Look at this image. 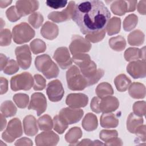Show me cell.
<instances>
[{
	"mask_svg": "<svg viewBox=\"0 0 146 146\" xmlns=\"http://www.w3.org/2000/svg\"><path fill=\"white\" fill-rule=\"evenodd\" d=\"M82 132L79 127L71 128L65 135V138L68 143L76 142L81 137Z\"/></svg>",
	"mask_w": 146,
	"mask_h": 146,
	"instance_id": "33",
	"label": "cell"
},
{
	"mask_svg": "<svg viewBox=\"0 0 146 146\" xmlns=\"http://www.w3.org/2000/svg\"><path fill=\"white\" fill-rule=\"evenodd\" d=\"M146 1H140L137 5V10L140 14L145 15L146 13Z\"/></svg>",
	"mask_w": 146,
	"mask_h": 146,
	"instance_id": "51",
	"label": "cell"
},
{
	"mask_svg": "<svg viewBox=\"0 0 146 146\" xmlns=\"http://www.w3.org/2000/svg\"><path fill=\"white\" fill-rule=\"evenodd\" d=\"M39 128L42 131H48L53 127L52 121L51 117L48 115H44L38 120Z\"/></svg>",
	"mask_w": 146,
	"mask_h": 146,
	"instance_id": "34",
	"label": "cell"
},
{
	"mask_svg": "<svg viewBox=\"0 0 146 146\" xmlns=\"http://www.w3.org/2000/svg\"><path fill=\"white\" fill-rule=\"evenodd\" d=\"M46 93L50 101L56 102L61 100L64 91L60 81L55 79L49 82L46 88Z\"/></svg>",
	"mask_w": 146,
	"mask_h": 146,
	"instance_id": "8",
	"label": "cell"
},
{
	"mask_svg": "<svg viewBox=\"0 0 146 146\" xmlns=\"http://www.w3.org/2000/svg\"><path fill=\"white\" fill-rule=\"evenodd\" d=\"M119 106L117 99L114 96H107L101 98L99 102V110L100 112L109 113L115 111Z\"/></svg>",
	"mask_w": 146,
	"mask_h": 146,
	"instance_id": "19",
	"label": "cell"
},
{
	"mask_svg": "<svg viewBox=\"0 0 146 146\" xmlns=\"http://www.w3.org/2000/svg\"><path fill=\"white\" fill-rule=\"evenodd\" d=\"M8 59L5 55L3 54H1V70H3L6 65L7 63L8 62Z\"/></svg>",
	"mask_w": 146,
	"mask_h": 146,
	"instance_id": "53",
	"label": "cell"
},
{
	"mask_svg": "<svg viewBox=\"0 0 146 146\" xmlns=\"http://www.w3.org/2000/svg\"><path fill=\"white\" fill-rule=\"evenodd\" d=\"M13 100L19 108H24L28 105L29 96L25 94H17L13 96Z\"/></svg>",
	"mask_w": 146,
	"mask_h": 146,
	"instance_id": "38",
	"label": "cell"
},
{
	"mask_svg": "<svg viewBox=\"0 0 146 146\" xmlns=\"http://www.w3.org/2000/svg\"><path fill=\"white\" fill-rule=\"evenodd\" d=\"M46 5L53 9H58L66 6L67 1L63 0H48L46 1Z\"/></svg>",
	"mask_w": 146,
	"mask_h": 146,
	"instance_id": "48",
	"label": "cell"
},
{
	"mask_svg": "<svg viewBox=\"0 0 146 146\" xmlns=\"http://www.w3.org/2000/svg\"><path fill=\"white\" fill-rule=\"evenodd\" d=\"M111 13L102 1H87L76 5L72 19L83 34L103 31L110 21Z\"/></svg>",
	"mask_w": 146,
	"mask_h": 146,
	"instance_id": "1",
	"label": "cell"
},
{
	"mask_svg": "<svg viewBox=\"0 0 146 146\" xmlns=\"http://www.w3.org/2000/svg\"><path fill=\"white\" fill-rule=\"evenodd\" d=\"M133 113L139 116L142 117L145 114V102L144 101L137 102L135 103L133 106Z\"/></svg>",
	"mask_w": 146,
	"mask_h": 146,
	"instance_id": "43",
	"label": "cell"
},
{
	"mask_svg": "<svg viewBox=\"0 0 146 146\" xmlns=\"http://www.w3.org/2000/svg\"><path fill=\"white\" fill-rule=\"evenodd\" d=\"M53 58L62 69L67 68L72 62L68 50L66 47L57 48L54 52Z\"/></svg>",
	"mask_w": 146,
	"mask_h": 146,
	"instance_id": "16",
	"label": "cell"
},
{
	"mask_svg": "<svg viewBox=\"0 0 146 146\" xmlns=\"http://www.w3.org/2000/svg\"><path fill=\"white\" fill-rule=\"evenodd\" d=\"M91 47L90 43L79 35H74L72 38V42L70 45V50L72 54L75 55L89 51Z\"/></svg>",
	"mask_w": 146,
	"mask_h": 146,
	"instance_id": "13",
	"label": "cell"
},
{
	"mask_svg": "<svg viewBox=\"0 0 146 146\" xmlns=\"http://www.w3.org/2000/svg\"><path fill=\"white\" fill-rule=\"evenodd\" d=\"M135 133L137 135V140H142L143 141H145V125L140 126L135 132Z\"/></svg>",
	"mask_w": 146,
	"mask_h": 146,
	"instance_id": "50",
	"label": "cell"
},
{
	"mask_svg": "<svg viewBox=\"0 0 146 146\" xmlns=\"http://www.w3.org/2000/svg\"><path fill=\"white\" fill-rule=\"evenodd\" d=\"M130 96L135 99H143L145 96V86L140 83H133L129 88Z\"/></svg>",
	"mask_w": 146,
	"mask_h": 146,
	"instance_id": "25",
	"label": "cell"
},
{
	"mask_svg": "<svg viewBox=\"0 0 146 146\" xmlns=\"http://www.w3.org/2000/svg\"><path fill=\"white\" fill-rule=\"evenodd\" d=\"M15 53L19 66L24 70L29 68L31 63V56L28 45L25 44L17 47L15 48Z\"/></svg>",
	"mask_w": 146,
	"mask_h": 146,
	"instance_id": "10",
	"label": "cell"
},
{
	"mask_svg": "<svg viewBox=\"0 0 146 146\" xmlns=\"http://www.w3.org/2000/svg\"><path fill=\"white\" fill-rule=\"evenodd\" d=\"M124 58L127 61L136 60L140 58V50L137 48H128L124 52Z\"/></svg>",
	"mask_w": 146,
	"mask_h": 146,
	"instance_id": "40",
	"label": "cell"
},
{
	"mask_svg": "<svg viewBox=\"0 0 146 146\" xmlns=\"http://www.w3.org/2000/svg\"><path fill=\"white\" fill-rule=\"evenodd\" d=\"M54 129L58 133L62 134L68 127V124H66L59 115L54 116Z\"/></svg>",
	"mask_w": 146,
	"mask_h": 146,
	"instance_id": "37",
	"label": "cell"
},
{
	"mask_svg": "<svg viewBox=\"0 0 146 146\" xmlns=\"http://www.w3.org/2000/svg\"><path fill=\"white\" fill-rule=\"evenodd\" d=\"M109 44L113 50L121 51L125 48L126 42L124 38L119 35L116 37L111 38L109 40Z\"/></svg>",
	"mask_w": 146,
	"mask_h": 146,
	"instance_id": "31",
	"label": "cell"
},
{
	"mask_svg": "<svg viewBox=\"0 0 146 146\" xmlns=\"http://www.w3.org/2000/svg\"><path fill=\"white\" fill-rule=\"evenodd\" d=\"M117 90L120 92H124L127 90L131 83V80L124 74L117 76L114 80Z\"/></svg>",
	"mask_w": 146,
	"mask_h": 146,
	"instance_id": "27",
	"label": "cell"
},
{
	"mask_svg": "<svg viewBox=\"0 0 146 146\" xmlns=\"http://www.w3.org/2000/svg\"><path fill=\"white\" fill-rule=\"evenodd\" d=\"M34 79L29 72H23L13 76L10 80L11 88L14 91L29 90L34 84Z\"/></svg>",
	"mask_w": 146,
	"mask_h": 146,
	"instance_id": "6",
	"label": "cell"
},
{
	"mask_svg": "<svg viewBox=\"0 0 146 146\" xmlns=\"http://www.w3.org/2000/svg\"><path fill=\"white\" fill-rule=\"evenodd\" d=\"M117 135V132L116 130H102L99 134L100 138L107 142L114 137H116Z\"/></svg>",
	"mask_w": 146,
	"mask_h": 146,
	"instance_id": "44",
	"label": "cell"
},
{
	"mask_svg": "<svg viewBox=\"0 0 146 146\" xmlns=\"http://www.w3.org/2000/svg\"><path fill=\"white\" fill-rule=\"evenodd\" d=\"M30 47L34 54H38L44 52L46 48V46L43 40L36 39L31 42Z\"/></svg>",
	"mask_w": 146,
	"mask_h": 146,
	"instance_id": "36",
	"label": "cell"
},
{
	"mask_svg": "<svg viewBox=\"0 0 146 146\" xmlns=\"http://www.w3.org/2000/svg\"><path fill=\"white\" fill-rule=\"evenodd\" d=\"M8 19L11 22H15L20 19L21 16L18 14L16 7L13 6L9 8L6 11Z\"/></svg>",
	"mask_w": 146,
	"mask_h": 146,
	"instance_id": "45",
	"label": "cell"
},
{
	"mask_svg": "<svg viewBox=\"0 0 146 146\" xmlns=\"http://www.w3.org/2000/svg\"><path fill=\"white\" fill-rule=\"evenodd\" d=\"M76 5L74 1H70L67 7L62 11H53L48 15V18L55 22H62L72 18Z\"/></svg>",
	"mask_w": 146,
	"mask_h": 146,
	"instance_id": "12",
	"label": "cell"
},
{
	"mask_svg": "<svg viewBox=\"0 0 146 146\" xmlns=\"http://www.w3.org/2000/svg\"><path fill=\"white\" fill-rule=\"evenodd\" d=\"M47 101L44 95L40 92L33 94L29 106V110L36 111L38 116H40L46 110Z\"/></svg>",
	"mask_w": 146,
	"mask_h": 146,
	"instance_id": "14",
	"label": "cell"
},
{
	"mask_svg": "<svg viewBox=\"0 0 146 146\" xmlns=\"http://www.w3.org/2000/svg\"><path fill=\"white\" fill-rule=\"evenodd\" d=\"M101 98L99 97H94L91 102V110L96 113H100L99 110V102Z\"/></svg>",
	"mask_w": 146,
	"mask_h": 146,
	"instance_id": "49",
	"label": "cell"
},
{
	"mask_svg": "<svg viewBox=\"0 0 146 146\" xmlns=\"http://www.w3.org/2000/svg\"><path fill=\"white\" fill-rule=\"evenodd\" d=\"M34 90L35 91H40L43 90L46 87V80L39 74H35L34 76Z\"/></svg>",
	"mask_w": 146,
	"mask_h": 146,
	"instance_id": "42",
	"label": "cell"
},
{
	"mask_svg": "<svg viewBox=\"0 0 146 146\" xmlns=\"http://www.w3.org/2000/svg\"><path fill=\"white\" fill-rule=\"evenodd\" d=\"M95 91L96 95L100 98L110 96L113 94V90L111 85L107 82H103L99 84Z\"/></svg>",
	"mask_w": 146,
	"mask_h": 146,
	"instance_id": "29",
	"label": "cell"
},
{
	"mask_svg": "<svg viewBox=\"0 0 146 146\" xmlns=\"http://www.w3.org/2000/svg\"><path fill=\"white\" fill-rule=\"evenodd\" d=\"M88 102V97L83 94H70L66 98V103L71 108L85 107Z\"/></svg>",
	"mask_w": 146,
	"mask_h": 146,
	"instance_id": "18",
	"label": "cell"
},
{
	"mask_svg": "<svg viewBox=\"0 0 146 146\" xmlns=\"http://www.w3.org/2000/svg\"><path fill=\"white\" fill-rule=\"evenodd\" d=\"M34 35V30L26 22L21 23L13 29V40L17 44L28 42Z\"/></svg>",
	"mask_w": 146,
	"mask_h": 146,
	"instance_id": "5",
	"label": "cell"
},
{
	"mask_svg": "<svg viewBox=\"0 0 146 146\" xmlns=\"http://www.w3.org/2000/svg\"><path fill=\"white\" fill-rule=\"evenodd\" d=\"M105 35H106V30L104 29L103 31H101L96 33L87 35L86 36V39L88 42L95 43L102 40L104 38Z\"/></svg>",
	"mask_w": 146,
	"mask_h": 146,
	"instance_id": "46",
	"label": "cell"
},
{
	"mask_svg": "<svg viewBox=\"0 0 146 146\" xmlns=\"http://www.w3.org/2000/svg\"><path fill=\"white\" fill-rule=\"evenodd\" d=\"M145 62L137 60L129 63L127 66V71L135 79L144 78L146 75Z\"/></svg>",
	"mask_w": 146,
	"mask_h": 146,
	"instance_id": "15",
	"label": "cell"
},
{
	"mask_svg": "<svg viewBox=\"0 0 146 146\" xmlns=\"http://www.w3.org/2000/svg\"><path fill=\"white\" fill-rule=\"evenodd\" d=\"M18 70L19 67L17 62L13 59L9 60L3 69L4 72L8 75L13 74L17 72Z\"/></svg>",
	"mask_w": 146,
	"mask_h": 146,
	"instance_id": "41",
	"label": "cell"
},
{
	"mask_svg": "<svg viewBox=\"0 0 146 146\" xmlns=\"http://www.w3.org/2000/svg\"><path fill=\"white\" fill-rule=\"evenodd\" d=\"M40 33L44 38L52 40L55 39L58 35V27L52 22H46L42 26Z\"/></svg>",
	"mask_w": 146,
	"mask_h": 146,
	"instance_id": "21",
	"label": "cell"
},
{
	"mask_svg": "<svg viewBox=\"0 0 146 146\" xmlns=\"http://www.w3.org/2000/svg\"><path fill=\"white\" fill-rule=\"evenodd\" d=\"M82 125L83 128L87 131L95 130L98 127L97 117L93 113H87L83 119Z\"/></svg>",
	"mask_w": 146,
	"mask_h": 146,
	"instance_id": "26",
	"label": "cell"
},
{
	"mask_svg": "<svg viewBox=\"0 0 146 146\" xmlns=\"http://www.w3.org/2000/svg\"><path fill=\"white\" fill-rule=\"evenodd\" d=\"M144 40V34L139 30L131 33L128 36V43L132 46H140L143 43Z\"/></svg>",
	"mask_w": 146,
	"mask_h": 146,
	"instance_id": "28",
	"label": "cell"
},
{
	"mask_svg": "<svg viewBox=\"0 0 146 146\" xmlns=\"http://www.w3.org/2000/svg\"><path fill=\"white\" fill-rule=\"evenodd\" d=\"M11 33L9 30L5 29L1 32V46H7L11 43Z\"/></svg>",
	"mask_w": 146,
	"mask_h": 146,
	"instance_id": "47",
	"label": "cell"
},
{
	"mask_svg": "<svg viewBox=\"0 0 146 146\" xmlns=\"http://www.w3.org/2000/svg\"><path fill=\"white\" fill-rule=\"evenodd\" d=\"M138 18L133 14L128 15L123 22V29L125 31H129L135 27L137 23Z\"/></svg>",
	"mask_w": 146,
	"mask_h": 146,
	"instance_id": "35",
	"label": "cell"
},
{
	"mask_svg": "<svg viewBox=\"0 0 146 146\" xmlns=\"http://www.w3.org/2000/svg\"><path fill=\"white\" fill-rule=\"evenodd\" d=\"M83 113V111L80 109L64 108L60 110L59 116L68 125L78 122L82 117Z\"/></svg>",
	"mask_w": 146,
	"mask_h": 146,
	"instance_id": "11",
	"label": "cell"
},
{
	"mask_svg": "<svg viewBox=\"0 0 146 146\" xmlns=\"http://www.w3.org/2000/svg\"><path fill=\"white\" fill-rule=\"evenodd\" d=\"M15 7L18 14L22 17L36 10L39 7V2L37 1H18Z\"/></svg>",
	"mask_w": 146,
	"mask_h": 146,
	"instance_id": "17",
	"label": "cell"
},
{
	"mask_svg": "<svg viewBox=\"0 0 146 146\" xmlns=\"http://www.w3.org/2000/svg\"><path fill=\"white\" fill-rule=\"evenodd\" d=\"M35 65L37 70L41 72L47 79L58 76L59 70L56 64L47 54H43L36 57Z\"/></svg>",
	"mask_w": 146,
	"mask_h": 146,
	"instance_id": "3",
	"label": "cell"
},
{
	"mask_svg": "<svg viewBox=\"0 0 146 146\" xmlns=\"http://www.w3.org/2000/svg\"><path fill=\"white\" fill-rule=\"evenodd\" d=\"M143 123V119L141 116L131 113L128 117L127 121V129L131 133H135L137 129Z\"/></svg>",
	"mask_w": 146,
	"mask_h": 146,
	"instance_id": "24",
	"label": "cell"
},
{
	"mask_svg": "<svg viewBox=\"0 0 146 146\" xmlns=\"http://www.w3.org/2000/svg\"><path fill=\"white\" fill-rule=\"evenodd\" d=\"M137 3V1H115L111 4V9L115 14L123 15L127 12L135 11Z\"/></svg>",
	"mask_w": 146,
	"mask_h": 146,
	"instance_id": "9",
	"label": "cell"
},
{
	"mask_svg": "<svg viewBox=\"0 0 146 146\" xmlns=\"http://www.w3.org/2000/svg\"><path fill=\"white\" fill-rule=\"evenodd\" d=\"M1 110L2 114L5 117H10L15 115L17 112V108L10 100L4 102L1 107Z\"/></svg>",
	"mask_w": 146,
	"mask_h": 146,
	"instance_id": "32",
	"label": "cell"
},
{
	"mask_svg": "<svg viewBox=\"0 0 146 146\" xmlns=\"http://www.w3.org/2000/svg\"><path fill=\"white\" fill-rule=\"evenodd\" d=\"M11 1H0V6L1 8H4L11 3Z\"/></svg>",
	"mask_w": 146,
	"mask_h": 146,
	"instance_id": "54",
	"label": "cell"
},
{
	"mask_svg": "<svg viewBox=\"0 0 146 146\" xmlns=\"http://www.w3.org/2000/svg\"><path fill=\"white\" fill-rule=\"evenodd\" d=\"M43 21V17L39 13H34L29 17V22L34 28H39L42 24Z\"/></svg>",
	"mask_w": 146,
	"mask_h": 146,
	"instance_id": "39",
	"label": "cell"
},
{
	"mask_svg": "<svg viewBox=\"0 0 146 146\" xmlns=\"http://www.w3.org/2000/svg\"><path fill=\"white\" fill-rule=\"evenodd\" d=\"M121 20L119 18L113 17L110 19L107 25V32L109 35L118 33L120 30Z\"/></svg>",
	"mask_w": 146,
	"mask_h": 146,
	"instance_id": "30",
	"label": "cell"
},
{
	"mask_svg": "<svg viewBox=\"0 0 146 146\" xmlns=\"http://www.w3.org/2000/svg\"><path fill=\"white\" fill-rule=\"evenodd\" d=\"M74 63L80 67V72L87 79L88 86L97 83L103 76L104 71L100 68L97 70L96 64L91 60L88 54H78L72 55Z\"/></svg>",
	"mask_w": 146,
	"mask_h": 146,
	"instance_id": "2",
	"label": "cell"
},
{
	"mask_svg": "<svg viewBox=\"0 0 146 146\" xmlns=\"http://www.w3.org/2000/svg\"><path fill=\"white\" fill-rule=\"evenodd\" d=\"M22 129L21 123L18 118L11 120L7 127L6 131L2 133V138L7 142H12L15 138L21 136Z\"/></svg>",
	"mask_w": 146,
	"mask_h": 146,
	"instance_id": "7",
	"label": "cell"
},
{
	"mask_svg": "<svg viewBox=\"0 0 146 146\" xmlns=\"http://www.w3.org/2000/svg\"><path fill=\"white\" fill-rule=\"evenodd\" d=\"M23 127L25 134L28 136H34L38 131L36 119L32 115L26 116L24 118Z\"/></svg>",
	"mask_w": 146,
	"mask_h": 146,
	"instance_id": "22",
	"label": "cell"
},
{
	"mask_svg": "<svg viewBox=\"0 0 146 146\" xmlns=\"http://www.w3.org/2000/svg\"><path fill=\"white\" fill-rule=\"evenodd\" d=\"M100 125L103 128H115L119 124V120L113 113H103L100 117Z\"/></svg>",
	"mask_w": 146,
	"mask_h": 146,
	"instance_id": "23",
	"label": "cell"
},
{
	"mask_svg": "<svg viewBox=\"0 0 146 146\" xmlns=\"http://www.w3.org/2000/svg\"><path fill=\"white\" fill-rule=\"evenodd\" d=\"M58 141V136L52 131L42 132L35 137V143L38 145H56Z\"/></svg>",
	"mask_w": 146,
	"mask_h": 146,
	"instance_id": "20",
	"label": "cell"
},
{
	"mask_svg": "<svg viewBox=\"0 0 146 146\" xmlns=\"http://www.w3.org/2000/svg\"><path fill=\"white\" fill-rule=\"evenodd\" d=\"M66 79L68 88L73 91L83 90L88 86L87 79L75 66H72L67 71Z\"/></svg>",
	"mask_w": 146,
	"mask_h": 146,
	"instance_id": "4",
	"label": "cell"
},
{
	"mask_svg": "<svg viewBox=\"0 0 146 146\" xmlns=\"http://www.w3.org/2000/svg\"><path fill=\"white\" fill-rule=\"evenodd\" d=\"M1 130L2 131L4 128V127H5V126H6V120L3 117L2 113L1 115Z\"/></svg>",
	"mask_w": 146,
	"mask_h": 146,
	"instance_id": "55",
	"label": "cell"
},
{
	"mask_svg": "<svg viewBox=\"0 0 146 146\" xmlns=\"http://www.w3.org/2000/svg\"><path fill=\"white\" fill-rule=\"evenodd\" d=\"M7 85L8 82L7 79L3 78V77L1 78V94H3L6 92L7 91Z\"/></svg>",
	"mask_w": 146,
	"mask_h": 146,
	"instance_id": "52",
	"label": "cell"
}]
</instances>
